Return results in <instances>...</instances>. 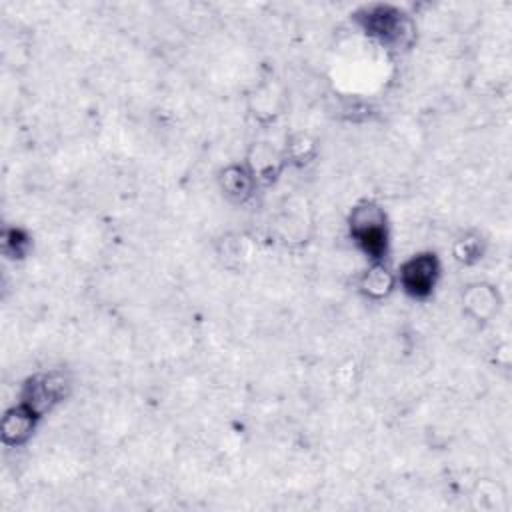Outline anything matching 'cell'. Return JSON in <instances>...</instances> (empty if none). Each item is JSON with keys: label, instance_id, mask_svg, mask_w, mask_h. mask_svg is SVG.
I'll return each instance as SVG.
<instances>
[{"label": "cell", "instance_id": "6", "mask_svg": "<svg viewBox=\"0 0 512 512\" xmlns=\"http://www.w3.org/2000/svg\"><path fill=\"white\" fill-rule=\"evenodd\" d=\"M392 286V278L388 276L386 268H382L380 264H374V268L366 274L364 278V288L372 294V296H382L388 292V288Z\"/></svg>", "mask_w": 512, "mask_h": 512}, {"label": "cell", "instance_id": "5", "mask_svg": "<svg viewBox=\"0 0 512 512\" xmlns=\"http://www.w3.org/2000/svg\"><path fill=\"white\" fill-rule=\"evenodd\" d=\"M34 420H36V416L32 412H28L22 404H18L2 420L4 440L10 442V444H18V442L26 440L28 434L32 432V428H34Z\"/></svg>", "mask_w": 512, "mask_h": 512}, {"label": "cell", "instance_id": "3", "mask_svg": "<svg viewBox=\"0 0 512 512\" xmlns=\"http://www.w3.org/2000/svg\"><path fill=\"white\" fill-rule=\"evenodd\" d=\"M68 390V380L60 372L40 374L30 378V382L24 388L22 406L32 412L36 418H40L44 412H48L54 404H58Z\"/></svg>", "mask_w": 512, "mask_h": 512}, {"label": "cell", "instance_id": "2", "mask_svg": "<svg viewBox=\"0 0 512 512\" xmlns=\"http://www.w3.org/2000/svg\"><path fill=\"white\" fill-rule=\"evenodd\" d=\"M356 16H358L362 28L366 30V34H370L390 46L404 44L408 34L412 32L404 14L392 6H384V4L366 6Z\"/></svg>", "mask_w": 512, "mask_h": 512}, {"label": "cell", "instance_id": "4", "mask_svg": "<svg viewBox=\"0 0 512 512\" xmlns=\"http://www.w3.org/2000/svg\"><path fill=\"white\" fill-rule=\"evenodd\" d=\"M438 272L440 266L434 254H418L400 268V284L410 296L424 298L434 290Z\"/></svg>", "mask_w": 512, "mask_h": 512}, {"label": "cell", "instance_id": "1", "mask_svg": "<svg viewBox=\"0 0 512 512\" xmlns=\"http://www.w3.org/2000/svg\"><path fill=\"white\" fill-rule=\"evenodd\" d=\"M350 234L368 258H372L374 262H380L384 258L388 248L386 218L376 204L364 202L352 210Z\"/></svg>", "mask_w": 512, "mask_h": 512}]
</instances>
